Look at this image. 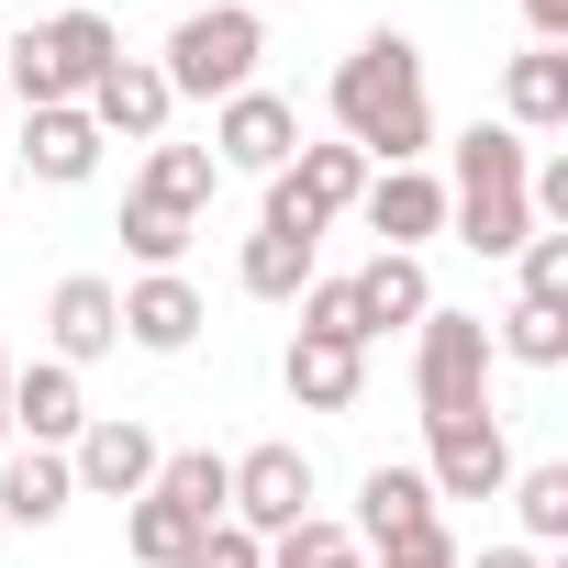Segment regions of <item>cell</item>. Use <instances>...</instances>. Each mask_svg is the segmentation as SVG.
<instances>
[{"instance_id":"7402d4cb","label":"cell","mask_w":568,"mask_h":568,"mask_svg":"<svg viewBox=\"0 0 568 568\" xmlns=\"http://www.w3.org/2000/svg\"><path fill=\"white\" fill-rule=\"evenodd\" d=\"M168 513H190V524H234V457H212V446H179V457H156V479H145Z\"/></svg>"},{"instance_id":"8d00e7d4","label":"cell","mask_w":568,"mask_h":568,"mask_svg":"<svg viewBox=\"0 0 568 568\" xmlns=\"http://www.w3.org/2000/svg\"><path fill=\"white\" fill-rule=\"evenodd\" d=\"M234 12H256V23H267V0H234Z\"/></svg>"},{"instance_id":"9c48e42d","label":"cell","mask_w":568,"mask_h":568,"mask_svg":"<svg viewBox=\"0 0 568 568\" xmlns=\"http://www.w3.org/2000/svg\"><path fill=\"white\" fill-rule=\"evenodd\" d=\"M313 490H324V479H313V457H302L291 435H267V446L234 457V524H245V535H291V524L313 513Z\"/></svg>"},{"instance_id":"4dcf8cb0","label":"cell","mask_w":568,"mask_h":568,"mask_svg":"<svg viewBox=\"0 0 568 568\" xmlns=\"http://www.w3.org/2000/svg\"><path fill=\"white\" fill-rule=\"evenodd\" d=\"M179 568H267V535H245V524H201Z\"/></svg>"},{"instance_id":"74e56055","label":"cell","mask_w":568,"mask_h":568,"mask_svg":"<svg viewBox=\"0 0 568 568\" xmlns=\"http://www.w3.org/2000/svg\"><path fill=\"white\" fill-rule=\"evenodd\" d=\"M0 546H12V524H0Z\"/></svg>"},{"instance_id":"ffe728a7","label":"cell","mask_w":568,"mask_h":568,"mask_svg":"<svg viewBox=\"0 0 568 568\" xmlns=\"http://www.w3.org/2000/svg\"><path fill=\"white\" fill-rule=\"evenodd\" d=\"M313 278H324V267H313V234H278V223H256V234L234 245V291H245V302H302Z\"/></svg>"},{"instance_id":"d6986e66","label":"cell","mask_w":568,"mask_h":568,"mask_svg":"<svg viewBox=\"0 0 568 568\" xmlns=\"http://www.w3.org/2000/svg\"><path fill=\"white\" fill-rule=\"evenodd\" d=\"M501 123L535 145V134H568V57L557 45H524L513 68H501Z\"/></svg>"},{"instance_id":"d6a6232c","label":"cell","mask_w":568,"mask_h":568,"mask_svg":"<svg viewBox=\"0 0 568 568\" xmlns=\"http://www.w3.org/2000/svg\"><path fill=\"white\" fill-rule=\"evenodd\" d=\"M524 23H535V45H568V0H524Z\"/></svg>"},{"instance_id":"cb8c5ba5","label":"cell","mask_w":568,"mask_h":568,"mask_svg":"<svg viewBox=\"0 0 568 568\" xmlns=\"http://www.w3.org/2000/svg\"><path fill=\"white\" fill-rule=\"evenodd\" d=\"M68 501H79V479H68L57 446H23L12 468H0V524H57Z\"/></svg>"},{"instance_id":"484cf974","label":"cell","mask_w":568,"mask_h":568,"mask_svg":"<svg viewBox=\"0 0 568 568\" xmlns=\"http://www.w3.org/2000/svg\"><path fill=\"white\" fill-rule=\"evenodd\" d=\"M490 357H524V368H568V313H546V302H513V313L490 324Z\"/></svg>"},{"instance_id":"5b68a950","label":"cell","mask_w":568,"mask_h":568,"mask_svg":"<svg viewBox=\"0 0 568 568\" xmlns=\"http://www.w3.org/2000/svg\"><path fill=\"white\" fill-rule=\"evenodd\" d=\"M490 324L479 313H424L413 324V402H424V424H457V413H490Z\"/></svg>"},{"instance_id":"1f68e13d","label":"cell","mask_w":568,"mask_h":568,"mask_svg":"<svg viewBox=\"0 0 568 568\" xmlns=\"http://www.w3.org/2000/svg\"><path fill=\"white\" fill-rule=\"evenodd\" d=\"M302 335H346V346H368V335H357V291H346V278H313V291H302Z\"/></svg>"},{"instance_id":"8992f818","label":"cell","mask_w":568,"mask_h":568,"mask_svg":"<svg viewBox=\"0 0 568 568\" xmlns=\"http://www.w3.org/2000/svg\"><path fill=\"white\" fill-rule=\"evenodd\" d=\"M357 190H368V156H357V145H302L291 168L267 179V212H256V223L313 234V245H324V223H335V212H357Z\"/></svg>"},{"instance_id":"277c9868","label":"cell","mask_w":568,"mask_h":568,"mask_svg":"<svg viewBox=\"0 0 568 568\" xmlns=\"http://www.w3.org/2000/svg\"><path fill=\"white\" fill-rule=\"evenodd\" d=\"M256 57H267V23L212 0V12H179L156 79H168V101H234V90H256Z\"/></svg>"},{"instance_id":"8fae6325","label":"cell","mask_w":568,"mask_h":568,"mask_svg":"<svg viewBox=\"0 0 568 568\" xmlns=\"http://www.w3.org/2000/svg\"><path fill=\"white\" fill-rule=\"evenodd\" d=\"M90 123H101V145H168V79H156V57H112L101 79H90V101H79Z\"/></svg>"},{"instance_id":"f35d334b","label":"cell","mask_w":568,"mask_h":568,"mask_svg":"<svg viewBox=\"0 0 568 568\" xmlns=\"http://www.w3.org/2000/svg\"><path fill=\"white\" fill-rule=\"evenodd\" d=\"M0 101H12V90H0Z\"/></svg>"},{"instance_id":"6da1fadb","label":"cell","mask_w":568,"mask_h":568,"mask_svg":"<svg viewBox=\"0 0 568 568\" xmlns=\"http://www.w3.org/2000/svg\"><path fill=\"white\" fill-rule=\"evenodd\" d=\"M335 145H357L368 168H424L435 145V101H424V45L413 34H368L335 68Z\"/></svg>"},{"instance_id":"7a4b0ae2","label":"cell","mask_w":568,"mask_h":568,"mask_svg":"<svg viewBox=\"0 0 568 568\" xmlns=\"http://www.w3.org/2000/svg\"><path fill=\"white\" fill-rule=\"evenodd\" d=\"M524 168H535V145H524L513 123H468V134H457V179H446V234L479 245V256H513V245L535 234Z\"/></svg>"},{"instance_id":"4316f807","label":"cell","mask_w":568,"mask_h":568,"mask_svg":"<svg viewBox=\"0 0 568 568\" xmlns=\"http://www.w3.org/2000/svg\"><path fill=\"white\" fill-rule=\"evenodd\" d=\"M190 535H201V524H190V513H168L156 490L123 513V546H134V568H179V557H190Z\"/></svg>"},{"instance_id":"5bb4252c","label":"cell","mask_w":568,"mask_h":568,"mask_svg":"<svg viewBox=\"0 0 568 568\" xmlns=\"http://www.w3.org/2000/svg\"><path fill=\"white\" fill-rule=\"evenodd\" d=\"M79 424H90V390H79V368H57V357H12V435L23 446H79Z\"/></svg>"},{"instance_id":"e0dca14e","label":"cell","mask_w":568,"mask_h":568,"mask_svg":"<svg viewBox=\"0 0 568 568\" xmlns=\"http://www.w3.org/2000/svg\"><path fill=\"white\" fill-rule=\"evenodd\" d=\"M101 168V123L79 112V101H45V112H23V179H45V190H79Z\"/></svg>"},{"instance_id":"ba28073f","label":"cell","mask_w":568,"mask_h":568,"mask_svg":"<svg viewBox=\"0 0 568 568\" xmlns=\"http://www.w3.org/2000/svg\"><path fill=\"white\" fill-rule=\"evenodd\" d=\"M302 156V112L291 101H278V90H234V101H212V168L234 179H278V168H291Z\"/></svg>"},{"instance_id":"83f0119b","label":"cell","mask_w":568,"mask_h":568,"mask_svg":"<svg viewBox=\"0 0 568 568\" xmlns=\"http://www.w3.org/2000/svg\"><path fill=\"white\" fill-rule=\"evenodd\" d=\"M513 278H524V302L568 313V234H557V223H535V234L513 245Z\"/></svg>"},{"instance_id":"2e32d148","label":"cell","mask_w":568,"mask_h":568,"mask_svg":"<svg viewBox=\"0 0 568 568\" xmlns=\"http://www.w3.org/2000/svg\"><path fill=\"white\" fill-rule=\"evenodd\" d=\"M278 379H291L302 413H357V390H368V346H346V335H291Z\"/></svg>"},{"instance_id":"ac0fdd59","label":"cell","mask_w":568,"mask_h":568,"mask_svg":"<svg viewBox=\"0 0 568 568\" xmlns=\"http://www.w3.org/2000/svg\"><path fill=\"white\" fill-rule=\"evenodd\" d=\"M346 291H357V335H413L424 313H435V278H424V256H368L357 278H346Z\"/></svg>"},{"instance_id":"e575fe53","label":"cell","mask_w":568,"mask_h":568,"mask_svg":"<svg viewBox=\"0 0 568 568\" xmlns=\"http://www.w3.org/2000/svg\"><path fill=\"white\" fill-rule=\"evenodd\" d=\"M0 435H12V346H0Z\"/></svg>"},{"instance_id":"d4e9b609","label":"cell","mask_w":568,"mask_h":568,"mask_svg":"<svg viewBox=\"0 0 568 568\" xmlns=\"http://www.w3.org/2000/svg\"><path fill=\"white\" fill-rule=\"evenodd\" d=\"M501 490H513V513H524V535H513V546H535V557H546V546L568 535V468H557V457H535V468H513Z\"/></svg>"},{"instance_id":"603a6c76","label":"cell","mask_w":568,"mask_h":568,"mask_svg":"<svg viewBox=\"0 0 568 568\" xmlns=\"http://www.w3.org/2000/svg\"><path fill=\"white\" fill-rule=\"evenodd\" d=\"M413 524H435V490H424V468H368L357 479V546H379V535H413Z\"/></svg>"},{"instance_id":"f1b7e54d","label":"cell","mask_w":568,"mask_h":568,"mask_svg":"<svg viewBox=\"0 0 568 568\" xmlns=\"http://www.w3.org/2000/svg\"><path fill=\"white\" fill-rule=\"evenodd\" d=\"M123 256H134V267H179V256H190V223L156 212V201H123Z\"/></svg>"},{"instance_id":"d590c367","label":"cell","mask_w":568,"mask_h":568,"mask_svg":"<svg viewBox=\"0 0 568 568\" xmlns=\"http://www.w3.org/2000/svg\"><path fill=\"white\" fill-rule=\"evenodd\" d=\"M324 568H368V557H357V546H346V557H324Z\"/></svg>"},{"instance_id":"7c38bea8","label":"cell","mask_w":568,"mask_h":568,"mask_svg":"<svg viewBox=\"0 0 568 568\" xmlns=\"http://www.w3.org/2000/svg\"><path fill=\"white\" fill-rule=\"evenodd\" d=\"M201 291L179 267H145V278H123V346H145V357H190L201 346Z\"/></svg>"},{"instance_id":"3957f363","label":"cell","mask_w":568,"mask_h":568,"mask_svg":"<svg viewBox=\"0 0 568 568\" xmlns=\"http://www.w3.org/2000/svg\"><path fill=\"white\" fill-rule=\"evenodd\" d=\"M123 57V34H112V12H57V23H23L12 45H0V90H12L23 112H45V101H90V79Z\"/></svg>"},{"instance_id":"9a60e30c","label":"cell","mask_w":568,"mask_h":568,"mask_svg":"<svg viewBox=\"0 0 568 568\" xmlns=\"http://www.w3.org/2000/svg\"><path fill=\"white\" fill-rule=\"evenodd\" d=\"M45 335H57V368H90V357H112L123 346V291L112 278H57V302H45Z\"/></svg>"},{"instance_id":"44dd1931","label":"cell","mask_w":568,"mask_h":568,"mask_svg":"<svg viewBox=\"0 0 568 568\" xmlns=\"http://www.w3.org/2000/svg\"><path fill=\"white\" fill-rule=\"evenodd\" d=\"M212 190H223L212 145H145V168H134V190H123V201H156V212L201 223V212H212Z\"/></svg>"},{"instance_id":"30bf717a","label":"cell","mask_w":568,"mask_h":568,"mask_svg":"<svg viewBox=\"0 0 568 568\" xmlns=\"http://www.w3.org/2000/svg\"><path fill=\"white\" fill-rule=\"evenodd\" d=\"M156 457H168V446H156L134 413H90V424H79V446H68V479H79L90 501H145Z\"/></svg>"},{"instance_id":"52a82bcc","label":"cell","mask_w":568,"mask_h":568,"mask_svg":"<svg viewBox=\"0 0 568 568\" xmlns=\"http://www.w3.org/2000/svg\"><path fill=\"white\" fill-rule=\"evenodd\" d=\"M501 479H513V435H501V413L424 424V490H435V501H501Z\"/></svg>"},{"instance_id":"f546056e","label":"cell","mask_w":568,"mask_h":568,"mask_svg":"<svg viewBox=\"0 0 568 568\" xmlns=\"http://www.w3.org/2000/svg\"><path fill=\"white\" fill-rule=\"evenodd\" d=\"M357 557H368V568H468V557H457V535H446V513H435V524H413V535H379V546H357Z\"/></svg>"},{"instance_id":"4fadbf2b","label":"cell","mask_w":568,"mask_h":568,"mask_svg":"<svg viewBox=\"0 0 568 568\" xmlns=\"http://www.w3.org/2000/svg\"><path fill=\"white\" fill-rule=\"evenodd\" d=\"M357 212H368V234H379L390 256H413L424 234H446V179H435V168H368Z\"/></svg>"},{"instance_id":"836d02e7","label":"cell","mask_w":568,"mask_h":568,"mask_svg":"<svg viewBox=\"0 0 568 568\" xmlns=\"http://www.w3.org/2000/svg\"><path fill=\"white\" fill-rule=\"evenodd\" d=\"M479 568H546L535 546H479Z\"/></svg>"}]
</instances>
